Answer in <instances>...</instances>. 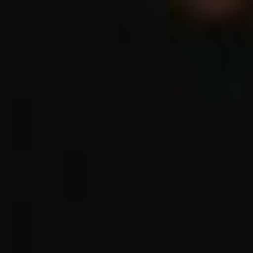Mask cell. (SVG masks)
<instances>
[{
  "mask_svg": "<svg viewBox=\"0 0 253 253\" xmlns=\"http://www.w3.org/2000/svg\"><path fill=\"white\" fill-rule=\"evenodd\" d=\"M188 13H201V20H227V13H240L247 0H182Z\"/></svg>",
  "mask_w": 253,
  "mask_h": 253,
  "instance_id": "6da1fadb",
  "label": "cell"
}]
</instances>
